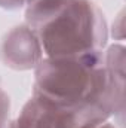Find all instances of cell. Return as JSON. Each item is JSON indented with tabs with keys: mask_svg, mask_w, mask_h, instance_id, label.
<instances>
[{
	"mask_svg": "<svg viewBox=\"0 0 126 128\" xmlns=\"http://www.w3.org/2000/svg\"><path fill=\"white\" fill-rule=\"evenodd\" d=\"M9 110H10L9 96L6 94V91L3 90V86L0 84V125L4 128L9 124Z\"/></svg>",
	"mask_w": 126,
	"mask_h": 128,
	"instance_id": "obj_5",
	"label": "cell"
},
{
	"mask_svg": "<svg viewBox=\"0 0 126 128\" xmlns=\"http://www.w3.org/2000/svg\"><path fill=\"white\" fill-rule=\"evenodd\" d=\"M125 79L105 66L102 51L76 57H45L34 68L33 96L71 109H98L107 115L123 110Z\"/></svg>",
	"mask_w": 126,
	"mask_h": 128,
	"instance_id": "obj_1",
	"label": "cell"
},
{
	"mask_svg": "<svg viewBox=\"0 0 126 128\" xmlns=\"http://www.w3.org/2000/svg\"><path fill=\"white\" fill-rule=\"evenodd\" d=\"M110 115L98 109H71L33 96L21 109L19 116L6 128H92Z\"/></svg>",
	"mask_w": 126,
	"mask_h": 128,
	"instance_id": "obj_3",
	"label": "cell"
},
{
	"mask_svg": "<svg viewBox=\"0 0 126 128\" xmlns=\"http://www.w3.org/2000/svg\"><path fill=\"white\" fill-rule=\"evenodd\" d=\"M92 128H116L113 124H110L108 121H105V122H102V124H99V125H96V127H92Z\"/></svg>",
	"mask_w": 126,
	"mask_h": 128,
	"instance_id": "obj_7",
	"label": "cell"
},
{
	"mask_svg": "<svg viewBox=\"0 0 126 128\" xmlns=\"http://www.w3.org/2000/svg\"><path fill=\"white\" fill-rule=\"evenodd\" d=\"M0 58L10 68L30 70L37 67L45 54L34 32L27 24H22L4 36L0 46Z\"/></svg>",
	"mask_w": 126,
	"mask_h": 128,
	"instance_id": "obj_4",
	"label": "cell"
},
{
	"mask_svg": "<svg viewBox=\"0 0 126 128\" xmlns=\"http://www.w3.org/2000/svg\"><path fill=\"white\" fill-rule=\"evenodd\" d=\"M25 4V0H0V8L3 9H9V10H15L19 9Z\"/></svg>",
	"mask_w": 126,
	"mask_h": 128,
	"instance_id": "obj_6",
	"label": "cell"
},
{
	"mask_svg": "<svg viewBox=\"0 0 126 128\" xmlns=\"http://www.w3.org/2000/svg\"><path fill=\"white\" fill-rule=\"evenodd\" d=\"M0 128H4V127H1V125H0Z\"/></svg>",
	"mask_w": 126,
	"mask_h": 128,
	"instance_id": "obj_9",
	"label": "cell"
},
{
	"mask_svg": "<svg viewBox=\"0 0 126 128\" xmlns=\"http://www.w3.org/2000/svg\"><path fill=\"white\" fill-rule=\"evenodd\" d=\"M25 6V24L48 58L96 52L107 45L105 16L91 0H34Z\"/></svg>",
	"mask_w": 126,
	"mask_h": 128,
	"instance_id": "obj_2",
	"label": "cell"
},
{
	"mask_svg": "<svg viewBox=\"0 0 126 128\" xmlns=\"http://www.w3.org/2000/svg\"><path fill=\"white\" fill-rule=\"evenodd\" d=\"M31 2H34V0H25V4H28V3H31Z\"/></svg>",
	"mask_w": 126,
	"mask_h": 128,
	"instance_id": "obj_8",
	"label": "cell"
}]
</instances>
